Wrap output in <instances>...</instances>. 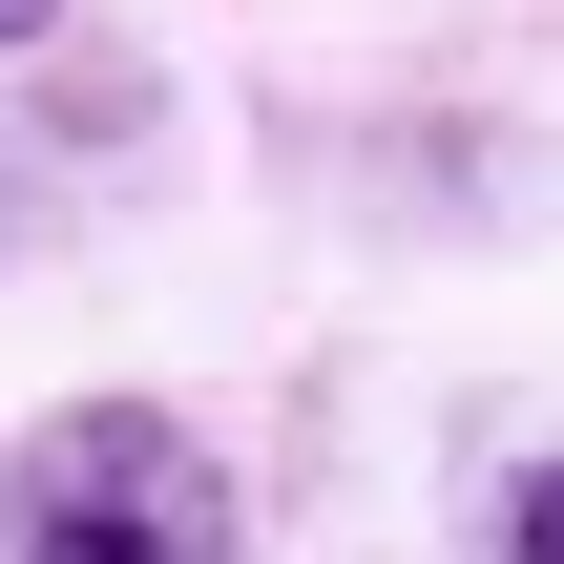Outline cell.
I'll use <instances>...</instances> for the list:
<instances>
[{
    "label": "cell",
    "mask_w": 564,
    "mask_h": 564,
    "mask_svg": "<svg viewBox=\"0 0 564 564\" xmlns=\"http://www.w3.org/2000/svg\"><path fill=\"white\" fill-rule=\"evenodd\" d=\"M0 564H230V481L188 460V419L84 398V419H42V460L0 481Z\"/></svg>",
    "instance_id": "6da1fadb"
},
{
    "label": "cell",
    "mask_w": 564,
    "mask_h": 564,
    "mask_svg": "<svg viewBox=\"0 0 564 564\" xmlns=\"http://www.w3.org/2000/svg\"><path fill=\"white\" fill-rule=\"evenodd\" d=\"M502 564H564V460H523V502H502Z\"/></svg>",
    "instance_id": "7a4b0ae2"
},
{
    "label": "cell",
    "mask_w": 564,
    "mask_h": 564,
    "mask_svg": "<svg viewBox=\"0 0 564 564\" xmlns=\"http://www.w3.org/2000/svg\"><path fill=\"white\" fill-rule=\"evenodd\" d=\"M0 42H42V0H0Z\"/></svg>",
    "instance_id": "3957f363"
}]
</instances>
